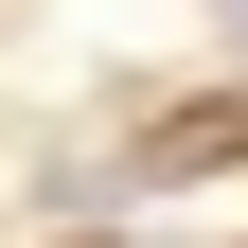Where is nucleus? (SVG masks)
Masks as SVG:
<instances>
[{
	"instance_id": "nucleus-1",
	"label": "nucleus",
	"mask_w": 248,
	"mask_h": 248,
	"mask_svg": "<svg viewBox=\"0 0 248 248\" xmlns=\"http://www.w3.org/2000/svg\"><path fill=\"white\" fill-rule=\"evenodd\" d=\"M231 160H248V107H177V124H160L124 177H231Z\"/></svg>"
},
{
	"instance_id": "nucleus-2",
	"label": "nucleus",
	"mask_w": 248,
	"mask_h": 248,
	"mask_svg": "<svg viewBox=\"0 0 248 248\" xmlns=\"http://www.w3.org/2000/svg\"><path fill=\"white\" fill-rule=\"evenodd\" d=\"M213 18H231V36H248V0H213Z\"/></svg>"
}]
</instances>
